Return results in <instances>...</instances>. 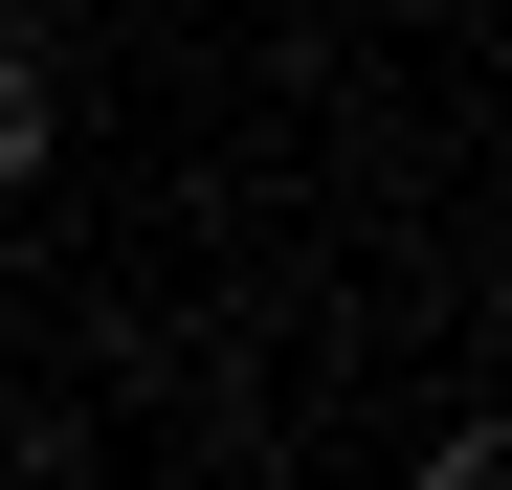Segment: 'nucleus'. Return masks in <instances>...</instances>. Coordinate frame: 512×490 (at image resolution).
Instances as JSON below:
<instances>
[{
    "label": "nucleus",
    "mask_w": 512,
    "mask_h": 490,
    "mask_svg": "<svg viewBox=\"0 0 512 490\" xmlns=\"http://www.w3.org/2000/svg\"><path fill=\"white\" fill-rule=\"evenodd\" d=\"M45 134H67V112H45V67H23V45H0V201H23V179H45Z\"/></svg>",
    "instance_id": "obj_1"
}]
</instances>
